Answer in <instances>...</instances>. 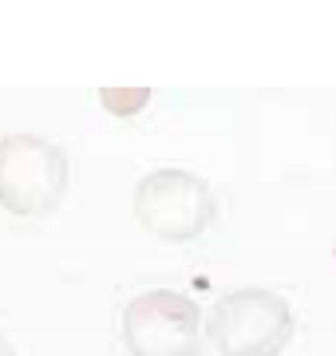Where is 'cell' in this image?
I'll return each instance as SVG.
<instances>
[{
    "label": "cell",
    "mask_w": 336,
    "mask_h": 356,
    "mask_svg": "<svg viewBox=\"0 0 336 356\" xmlns=\"http://www.w3.org/2000/svg\"><path fill=\"white\" fill-rule=\"evenodd\" d=\"M206 332L221 356H281L293 341V309L273 289H233L214 301Z\"/></svg>",
    "instance_id": "1"
},
{
    "label": "cell",
    "mask_w": 336,
    "mask_h": 356,
    "mask_svg": "<svg viewBox=\"0 0 336 356\" xmlns=\"http://www.w3.org/2000/svg\"><path fill=\"white\" fill-rule=\"evenodd\" d=\"M67 191V159L40 135L0 139V210L16 218L52 214Z\"/></svg>",
    "instance_id": "2"
},
{
    "label": "cell",
    "mask_w": 336,
    "mask_h": 356,
    "mask_svg": "<svg viewBox=\"0 0 336 356\" xmlns=\"http://www.w3.org/2000/svg\"><path fill=\"white\" fill-rule=\"evenodd\" d=\"M135 218L167 242H190L214 222V191L182 166H158L135 186Z\"/></svg>",
    "instance_id": "3"
},
{
    "label": "cell",
    "mask_w": 336,
    "mask_h": 356,
    "mask_svg": "<svg viewBox=\"0 0 336 356\" xmlns=\"http://www.w3.org/2000/svg\"><path fill=\"white\" fill-rule=\"evenodd\" d=\"M131 356H202V313L186 293H139L123 313Z\"/></svg>",
    "instance_id": "4"
},
{
    "label": "cell",
    "mask_w": 336,
    "mask_h": 356,
    "mask_svg": "<svg viewBox=\"0 0 336 356\" xmlns=\"http://www.w3.org/2000/svg\"><path fill=\"white\" fill-rule=\"evenodd\" d=\"M151 99V91L146 88H103L99 91V103H103L111 115H135L146 107Z\"/></svg>",
    "instance_id": "5"
},
{
    "label": "cell",
    "mask_w": 336,
    "mask_h": 356,
    "mask_svg": "<svg viewBox=\"0 0 336 356\" xmlns=\"http://www.w3.org/2000/svg\"><path fill=\"white\" fill-rule=\"evenodd\" d=\"M0 356H16V353H12V344L4 341V337H0Z\"/></svg>",
    "instance_id": "6"
}]
</instances>
